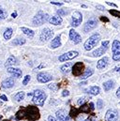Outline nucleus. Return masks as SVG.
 Instances as JSON below:
<instances>
[{"mask_svg":"<svg viewBox=\"0 0 120 121\" xmlns=\"http://www.w3.org/2000/svg\"><path fill=\"white\" fill-rule=\"evenodd\" d=\"M40 117L39 110L36 106L29 105L27 107H22L15 116L16 120L26 119L28 121H37Z\"/></svg>","mask_w":120,"mask_h":121,"instance_id":"f257e3e1","label":"nucleus"},{"mask_svg":"<svg viewBox=\"0 0 120 121\" xmlns=\"http://www.w3.org/2000/svg\"><path fill=\"white\" fill-rule=\"evenodd\" d=\"M46 99V94L42 90L37 89L33 93V102L38 106H43L44 101Z\"/></svg>","mask_w":120,"mask_h":121,"instance_id":"f03ea898","label":"nucleus"},{"mask_svg":"<svg viewBox=\"0 0 120 121\" xmlns=\"http://www.w3.org/2000/svg\"><path fill=\"white\" fill-rule=\"evenodd\" d=\"M99 39H100L99 34H94V35H92L89 39L85 42V45H84L85 49H86V51L91 50L93 47H95V46L99 43Z\"/></svg>","mask_w":120,"mask_h":121,"instance_id":"7ed1b4c3","label":"nucleus"},{"mask_svg":"<svg viewBox=\"0 0 120 121\" xmlns=\"http://www.w3.org/2000/svg\"><path fill=\"white\" fill-rule=\"evenodd\" d=\"M47 20H49L48 14H44L41 10H39V11L36 14V16L34 17V19H33V26H41L43 23H45Z\"/></svg>","mask_w":120,"mask_h":121,"instance_id":"20e7f679","label":"nucleus"},{"mask_svg":"<svg viewBox=\"0 0 120 121\" xmlns=\"http://www.w3.org/2000/svg\"><path fill=\"white\" fill-rule=\"evenodd\" d=\"M71 71H72V74L75 77L81 76L84 73V71H85V65H84V63L83 62H77V63H75L72 66Z\"/></svg>","mask_w":120,"mask_h":121,"instance_id":"39448f33","label":"nucleus"},{"mask_svg":"<svg viewBox=\"0 0 120 121\" xmlns=\"http://www.w3.org/2000/svg\"><path fill=\"white\" fill-rule=\"evenodd\" d=\"M113 59L115 61L120 60V41L117 39H115L113 41Z\"/></svg>","mask_w":120,"mask_h":121,"instance_id":"423d86ee","label":"nucleus"},{"mask_svg":"<svg viewBox=\"0 0 120 121\" xmlns=\"http://www.w3.org/2000/svg\"><path fill=\"white\" fill-rule=\"evenodd\" d=\"M83 21V15L81 12L79 11H74L72 14V18H71V26L73 27H77L81 25Z\"/></svg>","mask_w":120,"mask_h":121,"instance_id":"0eeeda50","label":"nucleus"},{"mask_svg":"<svg viewBox=\"0 0 120 121\" xmlns=\"http://www.w3.org/2000/svg\"><path fill=\"white\" fill-rule=\"evenodd\" d=\"M119 120V116L116 110L115 109H110L107 111L105 115V121H118Z\"/></svg>","mask_w":120,"mask_h":121,"instance_id":"6e6552de","label":"nucleus"},{"mask_svg":"<svg viewBox=\"0 0 120 121\" xmlns=\"http://www.w3.org/2000/svg\"><path fill=\"white\" fill-rule=\"evenodd\" d=\"M78 55H79L78 52H76V51H70V52H68V53H66L64 55H61L58 59H59L60 62H65V61L67 60H70V59H73V58L77 57Z\"/></svg>","mask_w":120,"mask_h":121,"instance_id":"1a4fd4ad","label":"nucleus"},{"mask_svg":"<svg viewBox=\"0 0 120 121\" xmlns=\"http://www.w3.org/2000/svg\"><path fill=\"white\" fill-rule=\"evenodd\" d=\"M54 35L53 30H51L50 28H44L41 31L40 34V40L41 41H47L48 39H50Z\"/></svg>","mask_w":120,"mask_h":121,"instance_id":"9d476101","label":"nucleus"},{"mask_svg":"<svg viewBox=\"0 0 120 121\" xmlns=\"http://www.w3.org/2000/svg\"><path fill=\"white\" fill-rule=\"evenodd\" d=\"M97 25H98V23H97V20L96 19H94V18L93 19H90V20H88L86 23V25L84 26V31L86 33H87V32L91 31L92 29H94L97 26Z\"/></svg>","mask_w":120,"mask_h":121,"instance_id":"9b49d317","label":"nucleus"},{"mask_svg":"<svg viewBox=\"0 0 120 121\" xmlns=\"http://www.w3.org/2000/svg\"><path fill=\"white\" fill-rule=\"evenodd\" d=\"M52 79H53V77L49 73H46V72H40L37 75V80L39 83H47V82L51 81Z\"/></svg>","mask_w":120,"mask_h":121,"instance_id":"f8f14e48","label":"nucleus"},{"mask_svg":"<svg viewBox=\"0 0 120 121\" xmlns=\"http://www.w3.org/2000/svg\"><path fill=\"white\" fill-rule=\"evenodd\" d=\"M69 39L75 43V44H78L82 41V38L81 36L74 30V29H70L69 30Z\"/></svg>","mask_w":120,"mask_h":121,"instance_id":"ddd939ff","label":"nucleus"},{"mask_svg":"<svg viewBox=\"0 0 120 121\" xmlns=\"http://www.w3.org/2000/svg\"><path fill=\"white\" fill-rule=\"evenodd\" d=\"M56 117L58 121H69L70 117H69V115L66 113L65 110H59L56 112Z\"/></svg>","mask_w":120,"mask_h":121,"instance_id":"4468645a","label":"nucleus"},{"mask_svg":"<svg viewBox=\"0 0 120 121\" xmlns=\"http://www.w3.org/2000/svg\"><path fill=\"white\" fill-rule=\"evenodd\" d=\"M8 72L12 74L14 77H17V78H20L22 76V74H23L22 70L20 69H18V68H9L8 69Z\"/></svg>","mask_w":120,"mask_h":121,"instance_id":"2eb2a0df","label":"nucleus"},{"mask_svg":"<svg viewBox=\"0 0 120 121\" xmlns=\"http://www.w3.org/2000/svg\"><path fill=\"white\" fill-rule=\"evenodd\" d=\"M14 86V79L13 78H7L2 82V86L4 88H10Z\"/></svg>","mask_w":120,"mask_h":121,"instance_id":"dca6fc26","label":"nucleus"},{"mask_svg":"<svg viewBox=\"0 0 120 121\" xmlns=\"http://www.w3.org/2000/svg\"><path fill=\"white\" fill-rule=\"evenodd\" d=\"M108 61H109V58H108V57H106V56H105V57H102L100 60L98 61V63H97V68H98L99 69H104V68L107 66Z\"/></svg>","mask_w":120,"mask_h":121,"instance_id":"f3484780","label":"nucleus"},{"mask_svg":"<svg viewBox=\"0 0 120 121\" xmlns=\"http://www.w3.org/2000/svg\"><path fill=\"white\" fill-rule=\"evenodd\" d=\"M49 23L52 24V25H55V26H58L62 23V18L59 16H53V17H50L49 18Z\"/></svg>","mask_w":120,"mask_h":121,"instance_id":"a211bd4d","label":"nucleus"},{"mask_svg":"<svg viewBox=\"0 0 120 121\" xmlns=\"http://www.w3.org/2000/svg\"><path fill=\"white\" fill-rule=\"evenodd\" d=\"M106 50H107V48H104V47H100V48H99V49L95 50V51L93 52L92 56H93L94 57H97V56H101L102 55H104V54H105Z\"/></svg>","mask_w":120,"mask_h":121,"instance_id":"6ab92c4d","label":"nucleus"},{"mask_svg":"<svg viewBox=\"0 0 120 121\" xmlns=\"http://www.w3.org/2000/svg\"><path fill=\"white\" fill-rule=\"evenodd\" d=\"M61 46V40H60V36H56L51 42V47L53 49H56V48H58Z\"/></svg>","mask_w":120,"mask_h":121,"instance_id":"aec40b11","label":"nucleus"},{"mask_svg":"<svg viewBox=\"0 0 120 121\" xmlns=\"http://www.w3.org/2000/svg\"><path fill=\"white\" fill-rule=\"evenodd\" d=\"M17 64H18V60H17V58L11 56H9V57L7 59L6 63H5V66H6V67H9V66L17 65Z\"/></svg>","mask_w":120,"mask_h":121,"instance_id":"412c9836","label":"nucleus"},{"mask_svg":"<svg viewBox=\"0 0 120 121\" xmlns=\"http://www.w3.org/2000/svg\"><path fill=\"white\" fill-rule=\"evenodd\" d=\"M70 67H72V63H70V62H68L67 64L63 65V66L60 68V69H61L62 73H64V74H67V73H69V70H70Z\"/></svg>","mask_w":120,"mask_h":121,"instance_id":"4be33fe9","label":"nucleus"},{"mask_svg":"<svg viewBox=\"0 0 120 121\" xmlns=\"http://www.w3.org/2000/svg\"><path fill=\"white\" fill-rule=\"evenodd\" d=\"M114 86H115V82L112 81V80H109V81H107V82H105V83L103 84V88H104L105 91L111 90Z\"/></svg>","mask_w":120,"mask_h":121,"instance_id":"5701e85b","label":"nucleus"},{"mask_svg":"<svg viewBox=\"0 0 120 121\" xmlns=\"http://www.w3.org/2000/svg\"><path fill=\"white\" fill-rule=\"evenodd\" d=\"M93 73H94V70H93L92 69L88 68V69H86L84 71V73L81 75V78H82V79H86V78L90 77Z\"/></svg>","mask_w":120,"mask_h":121,"instance_id":"b1692460","label":"nucleus"},{"mask_svg":"<svg viewBox=\"0 0 120 121\" xmlns=\"http://www.w3.org/2000/svg\"><path fill=\"white\" fill-rule=\"evenodd\" d=\"M21 30L23 31L28 38L30 39H32L33 37H34V35H35V33H34V31L29 29V28H26V27H21Z\"/></svg>","mask_w":120,"mask_h":121,"instance_id":"393cba45","label":"nucleus"},{"mask_svg":"<svg viewBox=\"0 0 120 121\" xmlns=\"http://www.w3.org/2000/svg\"><path fill=\"white\" fill-rule=\"evenodd\" d=\"M26 43V39H23V38H17L15 39L13 41H12V45H16V46H20V45H23Z\"/></svg>","mask_w":120,"mask_h":121,"instance_id":"a878e982","label":"nucleus"},{"mask_svg":"<svg viewBox=\"0 0 120 121\" xmlns=\"http://www.w3.org/2000/svg\"><path fill=\"white\" fill-rule=\"evenodd\" d=\"M80 113V110L79 109H76L75 107H71L70 109V112H69V117H72V118H75Z\"/></svg>","mask_w":120,"mask_h":121,"instance_id":"bb28decb","label":"nucleus"},{"mask_svg":"<svg viewBox=\"0 0 120 121\" xmlns=\"http://www.w3.org/2000/svg\"><path fill=\"white\" fill-rule=\"evenodd\" d=\"M12 33H13V30H12V28H7L5 32H4V38H5V39H9L10 38H11V36H12Z\"/></svg>","mask_w":120,"mask_h":121,"instance_id":"cd10ccee","label":"nucleus"},{"mask_svg":"<svg viewBox=\"0 0 120 121\" xmlns=\"http://www.w3.org/2000/svg\"><path fill=\"white\" fill-rule=\"evenodd\" d=\"M25 92L24 91H21V92H19V93H17L15 96H14V99L16 100V101H21V100H23L24 99V98H25Z\"/></svg>","mask_w":120,"mask_h":121,"instance_id":"c85d7f7f","label":"nucleus"},{"mask_svg":"<svg viewBox=\"0 0 120 121\" xmlns=\"http://www.w3.org/2000/svg\"><path fill=\"white\" fill-rule=\"evenodd\" d=\"M80 112H82V113H86V114H89L90 113V107L89 105H87V104H83L81 107H80Z\"/></svg>","mask_w":120,"mask_h":121,"instance_id":"c756f323","label":"nucleus"},{"mask_svg":"<svg viewBox=\"0 0 120 121\" xmlns=\"http://www.w3.org/2000/svg\"><path fill=\"white\" fill-rule=\"evenodd\" d=\"M99 86H92L91 88H90L89 90V93L91 95H93V96H97V95H99Z\"/></svg>","mask_w":120,"mask_h":121,"instance_id":"7c9ffc66","label":"nucleus"},{"mask_svg":"<svg viewBox=\"0 0 120 121\" xmlns=\"http://www.w3.org/2000/svg\"><path fill=\"white\" fill-rule=\"evenodd\" d=\"M7 16H8V14H7L6 10L0 6V20H4L5 18H7Z\"/></svg>","mask_w":120,"mask_h":121,"instance_id":"2f4dec72","label":"nucleus"},{"mask_svg":"<svg viewBox=\"0 0 120 121\" xmlns=\"http://www.w3.org/2000/svg\"><path fill=\"white\" fill-rule=\"evenodd\" d=\"M109 12H110L113 16L120 18V11H118V10H116V9H110V10H109Z\"/></svg>","mask_w":120,"mask_h":121,"instance_id":"473e14b6","label":"nucleus"},{"mask_svg":"<svg viewBox=\"0 0 120 121\" xmlns=\"http://www.w3.org/2000/svg\"><path fill=\"white\" fill-rule=\"evenodd\" d=\"M50 89H52V90L54 91H57V89H58V85L57 84H51V85H49V86H48Z\"/></svg>","mask_w":120,"mask_h":121,"instance_id":"72a5a7b5","label":"nucleus"},{"mask_svg":"<svg viewBox=\"0 0 120 121\" xmlns=\"http://www.w3.org/2000/svg\"><path fill=\"white\" fill-rule=\"evenodd\" d=\"M30 79H31V77H30V75H26V77H25V79L23 80V85H25V86H26L28 83H29Z\"/></svg>","mask_w":120,"mask_h":121,"instance_id":"f704fd0d","label":"nucleus"},{"mask_svg":"<svg viewBox=\"0 0 120 121\" xmlns=\"http://www.w3.org/2000/svg\"><path fill=\"white\" fill-rule=\"evenodd\" d=\"M97 107L99 110L103 107V101H102V99H98V101H97Z\"/></svg>","mask_w":120,"mask_h":121,"instance_id":"c9c22d12","label":"nucleus"},{"mask_svg":"<svg viewBox=\"0 0 120 121\" xmlns=\"http://www.w3.org/2000/svg\"><path fill=\"white\" fill-rule=\"evenodd\" d=\"M67 13H68V11H66L65 9H58V10H57V14L59 15V17H61V16H65Z\"/></svg>","mask_w":120,"mask_h":121,"instance_id":"e433bc0d","label":"nucleus"},{"mask_svg":"<svg viewBox=\"0 0 120 121\" xmlns=\"http://www.w3.org/2000/svg\"><path fill=\"white\" fill-rule=\"evenodd\" d=\"M86 101V98H85V97H83V98H81V99H79V100H78V105H80V106H82L85 102Z\"/></svg>","mask_w":120,"mask_h":121,"instance_id":"4c0bfd02","label":"nucleus"},{"mask_svg":"<svg viewBox=\"0 0 120 121\" xmlns=\"http://www.w3.org/2000/svg\"><path fill=\"white\" fill-rule=\"evenodd\" d=\"M95 120H96V115H95V114H92L89 117L86 118L85 121H95Z\"/></svg>","mask_w":120,"mask_h":121,"instance_id":"58836bf2","label":"nucleus"},{"mask_svg":"<svg viewBox=\"0 0 120 121\" xmlns=\"http://www.w3.org/2000/svg\"><path fill=\"white\" fill-rule=\"evenodd\" d=\"M100 21H102V22H106V23H108L109 22V19L106 17V16H101L100 17Z\"/></svg>","mask_w":120,"mask_h":121,"instance_id":"ea45409f","label":"nucleus"},{"mask_svg":"<svg viewBox=\"0 0 120 121\" xmlns=\"http://www.w3.org/2000/svg\"><path fill=\"white\" fill-rule=\"evenodd\" d=\"M109 41L108 40H105V41H102V47H104V48H107L108 47V45H109Z\"/></svg>","mask_w":120,"mask_h":121,"instance_id":"a19ab883","label":"nucleus"},{"mask_svg":"<svg viewBox=\"0 0 120 121\" xmlns=\"http://www.w3.org/2000/svg\"><path fill=\"white\" fill-rule=\"evenodd\" d=\"M51 4L56 5V6H62V5H63V3H61V2H56V1H51Z\"/></svg>","mask_w":120,"mask_h":121,"instance_id":"79ce46f5","label":"nucleus"},{"mask_svg":"<svg viewBox=\"0 0 120 121\" xmlns=\"http://www.w3.org/2000/svg\"><path fill=\"white\" fill-rule=\"evenodd\" d=\"M0 99H1L2 100H4V101H7V100H8V98H7L6 95H1V96H0Z\"/></svg>","mask_w":120,"mask_h":121,"instance_id":"37998d69","label":"nucleus"},{"mask_svg":"<svg viewBox=\"0 0 120 121\" xmlns=\"http://www.w3.org/2000/svg\"><path fill=\"white\" fill-rule=\"evenodd\" d=\"M69 92L68 90H64L63 93H62V96H63V97H67V96H69Z\"/></svg>","mask_w":120,"mask_h":121,"instance_id":"c03bdc74","label":"nucleus"},{"mask_svg":"<svg viewBox=\"0 0 120 121\" xmlns=\"http://www.w3.org/2000/svg\"><path fill=\"white\" fill-rule=\"evenodd\" d=\"M98 9H99V10H105V8L104 7H102V6H100V5H97V7H96Z\"/></svg>","mask_w":120,"mask_h":121,"instance_id":"a18cd8bd","label":"nucleus"},{"mask_svg":"<svg viewBox=\"0 0 120 121\" xmlns=\"http://www.w3.org/2000/svg\"><path fill=\"white\" fill-rule=\"evenodd\" d=\"M48 121H57L54 117H52V116H50L49 117H48Z\"/></svg>","mask_w":120,"mask_h":121,"instance_id":"49530a36","label":"nucleus"},{"mask_svg":"<svg viewBox=\"0 0 120 121\" xmlns=\"http://www.w3.org/2000/svg\"><path fill=\"white\" fill-rule=\"evenodd\" d=\"M89 106H90V110H91V111H93V110L95 109V107H94V103H93V102H90Z\"/></svg>","mask_w":120,"mask_h":121,"instance_id":"de8ad7c7","label":"nucleus"},{"mask_svg":"<svg viewBox=\"0 0 120 121\" xmlns=\"http://www.w3.org/2000/svg\"><path fill=\"white\" fill-rule=\"evenodd\" d=\"M116 96H117V98L120 99V86H119V88L117 89V91H116Z\"/></svg>","mask_w":120,"mask_h":121,"instance_id":"09e8293b","label":"nucleus"},{"mask_svg":"<svg viewBox=\"0 0 120 121\" xmlns=\"http://www.w3.org/2000/svg\"><path fill=\"white\" fill-rule=\"evenodd\" d=\"M16 16H17V11H14V12L11 14V17H12V18H16Z\"/></svg>","mask_w":120,"mask_h":121,"instance_id":"8fccbe9b","label":"nucleus"},{"mask_svg":"<svg viewBox=\"0 0 120 121\" xmlns=\"http://www.w3.org/2000/svg\"><path fill=\"white\" fill-rule=\"evenodd\" d=\"M106 3H107V4L109 5V6H113V7H116V4H113V3H111V2H108V1H107Z\"/></svg>","mask_w":120,"mask_h":121,"instance_id":"3c124183","label":"nucleus"},{"mask_svg":"<svg viewBox=\"0 0 120 121\" xmlns=\"http://www.w3.org/2000/svg\"><path fill=\"white\" fill-rule=\"evenodd\" d=\"M43 67H45V64H41V65H39L36 69H41V68H43Z\"/></svg>","mask_w":120,"mask_h":121,"instance_id":"603ef678","label":"nucleus"},{"mask_svg":"<svg viewBox=\"0 0 120 121\" xmlns=\"http://www.w3.org/2000/svg\"><path fill=\"white\" fill-rule=\"evenodd\" d=\"M1 119H2V116H0V120H1Z\"/></svg>","mask_w":120,"mask_h":121,"instance_id":"864d4df0","label":"nucleus"},{"mask_svg":"<svg viewBox=\"0 0 120 121\" xmlns=\"http://www.w3.org/2000/svg\"><path fill=\"white\" fill-rule=\"evenodd\" d=\"M3 121H9V120H7V119H5V120H3Z\"/></svg>","mask_w":120,"mask_h":121,"instance_id":"5fc2aeb1","label":"nucleus"}]
</instances>
